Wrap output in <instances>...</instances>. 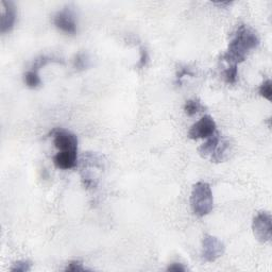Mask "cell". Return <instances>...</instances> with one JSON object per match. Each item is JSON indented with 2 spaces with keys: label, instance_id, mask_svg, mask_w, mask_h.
<instances>
[{
  "label": "cell",
  "instance_id": "1",
  "mask_svg": "<svg viewBox=\"0 0 272 272\" xmlns=\"http://www.w3.org/2000/svg\"><path fill=\"white\" fill-rule=\"evenodd\" d=\"M259 45L260 37L255 30L250 26L240 25L233 33L228 50L221 57V60L228 65H237L244 62L249 52L258 48Z\"/></svg>",
  "mask_w": 272,
  "mask_h": 272
},
{
  "label": "cell",
  "instance_id": "2",
  "mask_svg": "<svg viewBox=\"0 0 272 272\" xmlns=\"http://www.w3.org/2000/svg\"><path fill=\"white\" fill-rule=\"evenodd\" d=\"M191 206L195 216L199 218L208 215L214 208V196L210 185L199 181L193 186L191 194Z\"/></svg>",
  "mask_w": 272,
  "mask_h": 272
},
{
  "label": "cell",
  "instance_id": "3",
  "mask_svg": "<svg viewBox=\"0 0 272 272\" xmlns=\"http://www.w3.org/2000/svg\"><path fill=\"white\" fill-rule=\"evenodd\" d=\"M252 231L255 238L260 243L266 244L271 240L272 231V219L271 215L267 211H260V213L253 218Z\"/></svg>",
  "mask_w": 272,
  "mask_h": 272
},
{
  "label": "cell",
  "instance_id": "4",
  "mask_svg": "<svg viewBox=\"0 0 272 272\" xmlns=\"http://www.w3.org/2000/svg\"><path fill=\"white\" fill-rule=\"evenodd\" d=\"M217 132V125L215 119L209 115H204L197 123L194 124L190 131H188V137L193 140L208 138L211 135Z\"/></svg>",
  "mask_w": 272,
  "mask_h": 272
},
{
  "label": "cell",
  "instance_id": "5",
  "mask_svg": "<svg viewBox=\"0 0 272 272\" xmlns=\"http://www.w3.org/2000/svg\"><path fill=\"white\" fill-rule=\"evenodd\" d=\"M225 251V246L216 236L205 234L202 239V258L206 262H215L221 258Z\"/></svg>",
  "mask_w": 272,
  "mask_h": 272
},
{
  "label": "cell",
  "instance_id": "6",
  "mask_svg": "<svg viewBox=\"0 0 272 272\" xmlns=\"http://www.w3.org/2000/svg\"><path fill=\"white\" fill-rule=\"evenodd\" d=\"M55 147L59 151H74L78 152V137L72 132L57 128L51 132Z\"/></svg>",
  "mask_w": 272,
  "mask_h": 272
},
{
  "label": "cell",
  "instance_id": "7",
  "mask_svg": "<svg viewBox=\"0 0 272 272\" xmlns=\"http://www.w3.org/2000/svg\"><path fill=\"white\" fill-rule=\"evenodd\" d=\"M54 24L63 33L70 35L77 33V21H75L74 15L70 10L65 9L59 11L54 16Z\"/></svg>",
  "mask_w": 272,
  "mask_h": 272
},
{
  "label": "cell",
  "instance_id": "8",
  "mask_svg": "<svg viewBox=\"0 0 272 272\" xmlns=\"http://www.w3.org/2000/svg\"><path fill=\"white\" fill-rule=\"evenodd\" d=\"M17 13L15 5L11 1H1V22H0V31L2 34L10 32L16 22Z\"/></svg>",
  "mask_w": 272,
  "mask_h": 272
},
{
  "label": "cell",
  "instance_id": "9",
  "mask_svg": "<svg viewBox=\"0 0 272 272\" xmlns=\"http://www.w3.org/2000/svg\"><path fill=\"white\" fill-rule=\"evenodd\" d=\"M54 164L59 169H72L78 164V152H74V151H59L54 156Z\"/></svg>",
  "mask_w": 272,
  "mask_h": 272
},
{
  "label": "cell",
  "instance_id": "10",
  "mask_svg": "<svg viewBox=\"0 0 272 272\" xmlns=\"http://www.w3.org/2000/svg\"><path fill=\"white\" fill-rule=\"evenodd\" d=\"M222 142V138L220 134L217 131L215 134H213L210 136V137L206 138V141L203 143V145L199 148V153L203 156V157H207L210 156V158L213 157L217 150L220 147Z\"/></svg>",
  "mask_w": 272,
  "mask_h": 272
},
{
  "label": "cell",
  "instance_id": "11",
  "mask_svg": "<svg viewBox=\"0 0 272 272\" xmlns=\"http://www.w3.org/2000/svg\"><path fill=\"white\" fill-rule=\"evenodd\" d=\"M26 85L30 88H36L39 87L42 84V80L40 78L39 71L34 70V69H30L25 73L24 77Z\"/></svg>",
  "mask_w": 272,
  "mask_h": 272
},
{
  "label": "cell",
  "instance_id": "12",
  "mask_svg": "<svg viewBox=\"0 0 272 272\" xmlns=\"http://www.w3.org/2000/svg\"><path fill=\"white\" fill-rule=\"evenodd\" d=\"M203 110V105L198 99H190L184 104V112L187 116H194Z\"/></svg>",
  "mask_w": 272,
  "mask_h": 272
},
{
  "label": "cell",
  "instance_id": "13",
  "mask_svg": "<svg viewBox=\"0 0 272 272\" xmlns=\"http://www.w3.org/2000/svg\"><path fill=\"white\" fill-rule=\"evenodd\" d=\"M238 78L237 65H228L223 70V79L228 84H235Z\"/></svg>",
  "mask_w": 272,
  "mask_h": 272
},
{
  "label": "cell",
  "instance_id": "14",
  "mask_svg": "<svg viewBox=\"0 0 272 272\" xmlns=\"http://www.w3.org/2000/svg\"><path fill=\"white\" fill-rule=\"evenodd\" d=\"M259 94L268 101H271V97H272V87H271V81L266 80L264 81L260 88H259Z\"/></svg>",
  "mask_w": 272,
  "mask_h": 272
},
{
  "label": "cell",
  "instance_id": "15",
  "mask_svg": "<svg viewBox=\"0 0 272 272\" xmlns=\"http://www.w3.org/2000/svg\"><path fill=\"white\" fill-rule=\"evenodd\" d=\"M30 270H31V263L26 260L15 262L11 267V271L13 272H28Z\"/></svg>",
  "mask_w": 272,
  "mask_h": 272
},
{
  "label": "cell",
  "instance_id": "16",
  "mask_svg": "<svg viewBox=\"0 0 272 272\" xmlns=\"http://www.w3.org/2000/svg\"><path fill=\"white\" fill-rule=\"evenodd\" d=\"M89 269H87L84 265H83V263L81 261L74 260L71 261L67 264L66 268L64 269V271L66 272H83V271H87Z\"/></svg>",
  "mask_w": 272,
  "mask_h": 272
},
{
  "label": "cell",
  "instance_id": "17",
  "mask_svg": "<svg viewBox=\"0 0 272 272\" xmlns=\"http://www.w3.org/2000/svg\"><path fill=\"white\" fill-rule=\"evenodd\" d=\"M73 66L77 68V69H85V68L88 66V60L85 55L79 54L75 59L73 60Z\"/></svg>",
  "mask_w": 272,
  "mask_h": 272
},
{
  "label": "cell",
  "instance_id": "18",
  "mask_svg": "<svg viewBox=\"0 0 272 272\" xmlns=\"http://www.w3.org/2000/svg\"><path fill=\"white\" fill-rule=\"evenodd\" d=\"M187 270V268L183 265V264L181 263H171V265L168 266L167 271H171V272H185Z\"/></svg>",
  "mask_w": 272,
  "mask_h": 272
},
{
  "label": "cell",
  "instance_id": "19",
  "mask_svg": "<svg viewBox=\"0 0 272 272\" xmlns=\"http://www.w3.org/2000/svg\"><path fill=\"white\" fill-rule=\"evenodd\" d=\"M186 75H192V72L190 71V68H181V69L179 70V72L177 73V83L178 84H181L182 83V80L184 77H186Z\"/></svg>",
  "mask_w": 272,
  "mask_h": 272
},
{
  "label": "cell",
  "instance_id": "20",
  "mask_svg": "<svg viewBox=\"0 0 272 272\" xmlns=\"http://www.w3.org/2000/svg\"><path fill=\"white\" fill-rule=\"evenodd\" d=\"M148 59H149V57H148V52H147V50L142 48L141 51H140V61H139V63H138V67H140V68L145 67V66H146V63H147V61H148Z\"/></svg>",
  "mask_w": 272,
  "mask_h": 272
}]
</instances>
